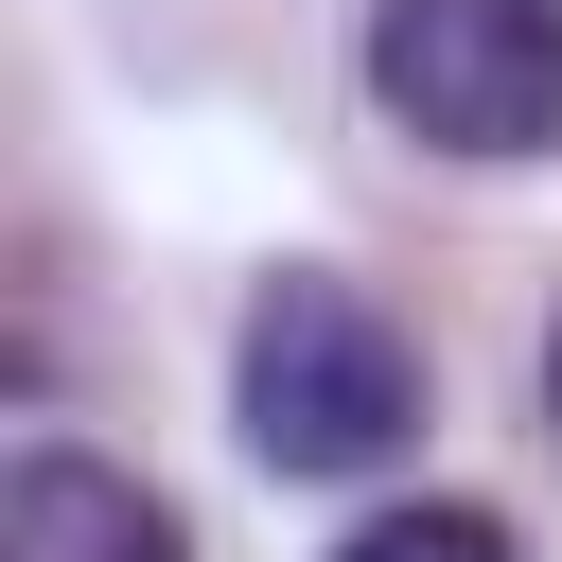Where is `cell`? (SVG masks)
Segmentation results:
<instances>
[{"label": "cell", "instance_id": "cell-2", "mask_svg": "<svg viewBox=\"0 0 562 562\" xmlns=\"http://www.w3.org/2000/svg\"><path fill=\"white\" fill-rule=\"evenodd\" d=\"M351 53L422 158H562V0H369Z\"/></svg>", "mask_w": 562, "mask_h": 562}, {"label": "cell", "instance_id": "cell-4", "mask_svg": "<svg viewBox=\"0 0 562 562\" xmlns=\"http://www.w3.org/2000/svg\"><path fill=\"white\" fill-rule=\"evenodd\" d=\"M334 562H509V527H492L474 492H422V509H369Z\"/></svg>", "mask_w": 562, "mask_h": 562}, {"label": "cell", "instance_id": "cell-5", "mask_svg": "<svg viewBox=\"0 0 562 562\" xmlns=\"http://www.w3.org/2000/svg\"><path fill=\"white\" fill-rule=\"evenodd\" d=\"M544 404H562V316H544Z\"/></svg>", "mask_w": 562, "mask_h": 562}, {"label": "cell", "instance_id": "cell-1", "mask_svg": "<svg viewBox=\"0 0 562 562\" xmlns=\"http://www.w3.org/2000/svg\"><path fill=\"white\" fill-rule=\"evenodd\" d=\"M228 422H246L263 474H386L422 439V351H404V316L369 281L281 263L246 299V334H228Z\"/></svg>", "mask_w": 562, "mask_h": 562}, {"label": "cell", "instance_id": "cell-3", "mask_svg": "<svg viewBox=\"0 0 562 562\" xmlns=\"http://www.w3.org/2000/svg\"><path fill=\"white\" fill-rule=\"evenodd\" d=\"M0 562H193V527H176L140 474H105V457L18 439V474H0Z\"/></svg>", "mask_w": 562, "mask_h": 562}]
</instances>
